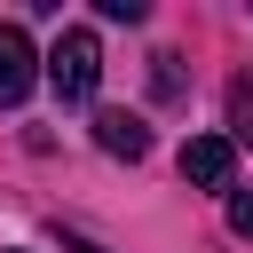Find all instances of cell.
<instances>
[{"label":"cell","mask_w":253,"mask_h":253,"mask_svg":"<svg viewBox=\"0 0 253 253\" xmlns=\"http://www.w3.org/2000/svg\"><path fill=\"white\" fill-rule=\"evenodd\" d=\"M32 79H40V55H32L24 24H0V103H24Z\"/></svg>","instance_id":"3957f363"},{"label":"cell","mask_w":253,"mask_h":253,"mask_svg":"<svg viewBox=\"0 0 253 253\" xmlns=\"http://www.w3.org/2000/svg\"><path fill=\"white\" fill-rule=\"evenodd\" d=\"M229 119H237V134L253 142V79H237V87H229Z\"/></svg>","instance_id":"5b68a950"},{"label":"cell","mask_w":253,"mask_h":253,"mask_svg":"<svg viewBox=\"0 0 253 253\" xmlns=\"http://www.w3.org/2000/svg\"><path fill=\"white\" fill-rule=\"evenodd\" d=\"M182 174H190L198 190H229V182H237V142H229V134H190V142H182Z\"/></svg>","instance_id":"7a4b0ae2"},{"label":"cell","mask_w":253,"mask_h":253,"mask_svg":"<svg viewBox=\"0 0 253 253\" xmlns=\"http://www.w3.org/2000/svg\"><path fill=\"white\" fill-rule=\"evenodd\" d=\"M95 142H103L111 158H142V150H150V126H142L134 111H103V119H95Z\"/></svg>","instance_id":"277c9868"},{"label":"cell","mask_w":253,"mask_h":253,"mask_svg":"<svg viewBox=\"0 0 253 253\" xmlns=\"http://www.w3.org/2000/svg\"><path fill=\"white\" fill-rule=\"evenodd\" d=\"M95 8H103L111 24H142V0H95Z\"/></svg>","instance_id":"52a82bcc"},{"label":"cell","mask_w":253,"mask_h":253,"mask_svg":"<svg viewBox=\"0 0 253 253\" xmlns=\"http://www.w3.org/2000/svg\"><path fill=\"white\" fill-rule=\"evenodd\" d=\"M79 253H95V245H79Z\"/></svg>","instance_id":"ba28073f"},{"label":"cell","mask_w":253,"mask_h":253,"mask_svg":"<svg viewBox=\"0 0 253 253\" xmlns=\"http://www.w3.org/2000/svg\"><path fill=\"white\" fill-rule=\"evenodd\" d=\"M47 79H55L63 103H87L95 79H103V47H95V32H63V40L47 47Z\"/></svg>","instance_id":"6da1fadb"},{"label":"cell","mask_w":253,"mask_h":253,"mask_svg":"<svg viewBox=\"0 0 253 253\" xmlns=\"http://www.w3.org/2000/svg\"><path fill=\"white\" fill-rule=\"evenodd\" d=\"M229 229L253 237V190H229Z\"/></svg>","instance_id":"8992f818"}]
</instances>
